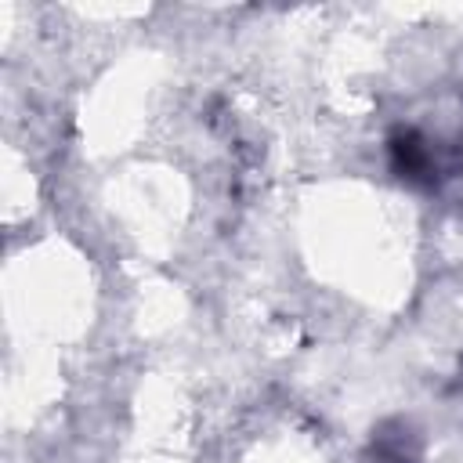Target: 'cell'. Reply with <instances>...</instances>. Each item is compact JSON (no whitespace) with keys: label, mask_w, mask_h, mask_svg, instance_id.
<instances>
[{"label":"cell","mask_w":463,"mask_h":463,"mask_svg":"<svg viewBox=\"0 0 463 463\" xmlns=\"http://www.w3.org/2000/svg\"><path fill=\"white\" fill-rule=\"evenodd\" d=\"M459 362H463V358H459Z\"/></svg>","instance_id":"obj_3"},{"label":"cell","mask_w":463,"mask_h":463,"mask_svg":"<svg viewBox=\"0 0 463 463\" xmlns=\"http://www.w3.org/2000/svg\"><path fill=\"white\" fill-rule=\"evenodd\" d=\"M391 170L398 181L416 188H434L441 177H449V163L441 159V148L416 127H394L387 137Z\"/></svg>","instance_id":"obj_1"},{"label":"cell","mask_w":463,"mask_h":463,"mask_svg":"<svg viewBox=\"0 0 463 463\" xmlns=\"http://www.w3.org/2000/svg\"><path fill=\"white\" fill-rule=\"evenodd\" d=\"M365 463H423L420 430L402 416H391V420L376 423L373 438L365 445Z\"/></svg>","instance_id":"obj_2"}]
</instances>
